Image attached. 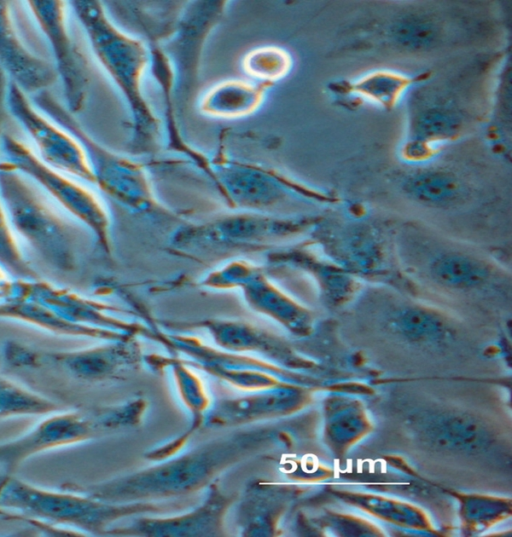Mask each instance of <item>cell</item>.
<instances>
[{"label":"cell","instance_id":"1","mask_svg":"<svg viewBox=\"0 0 512 537\" xmlns=\"http://www.w3.org/2000/svg\"><path fill=\"white\" fill-rule=\"evenodd\" d=\"M289 442L286 426H266L216 439L130 475L95 484L66 482L59 487L109 503L153 502L197 492L242 460Z\"/></svg>","mask_w":512,"mask_h":537},{"label":"cell","instance_id":"2","mask_svg":"<svg viewBox=\"0 0 512 537\" xmlns=\"http://www.w3.org/2000/svg\"><path fill=\"white\" fill-rule=\"evenodd\" d=\"M402 434L418 450L464 466L510 467V426L466 405L430 403L400 414Z\"/></svg>","mask_w":512,"mask_h":537},{"label":"cell","instance_id":"3","mask_svg":"<svg viewBox=\"0 0 512 537\" xmlns=\"http://www.w3.org/2000/svg\"><path fill=\"white\" fill-rule=\"evenodd\" d=\"M0 196L18 240L50 268L73 272L78 264L76 224L5 160L0 161Z\"/></svg>","mask_w":512,"mask_h":537},{"label":"cell","instance_id":"4","mask_svg":"<svg viewBox=\"0 0 512 537\" xmlns=\"http://www.w3.org/2000/svg\"><path fill=\"white\" fill-rule=\"evenodd\" d=\"M170 508L156 502L109 503L72 490L45 489L13 475L0 476V511L94 535H105L108 527L123 517L162 513Z\"/></svg>","mask_w":512,"mask_h":537},{"label":"cell","instance_id":"5","mask_svg":"<svg viewBox=\"0 0 512 537\" xmlns=\"http://www.w3.org/2000/svg\"><path fill=\"white\" fill-rule=\"evenodd\" d=\"M1 353L9 370L52 379L64 385H91L109 381L128 365V353L118 344L49 350L7 340L2 345Z\"/></svg>","mask_w":512,"mask_h":537},{"label":"cell","instance_id":"6","mask_svg":"<svg viewBox=\"0 0 512 537\" xmlns=\"http://www.w3.org/2000/svg\"><path fill=\"white\" fill-rule=\"evenodd\" d=\"M0 145L14 169L33 180L67 213L89 228L101 247L109 248L107 216L96 197L66 174L44 163L26 144L3 133Z\"/></svg>","mask_w":512,"mask_h":537},{"label":"cell","instance_id":"7","mask_svg":"<svg viewBox=\"0 0 512 537\" xmlns=\"http://www.w3.org/2000/svg\"><path fill=\"white\" fill-rule=\"evenodd\" d=\"M410 268L430 285L465 295L504 293V278L491 262L456 245H413Z\"/></svg>","mask_w":512,"mask_h":537},{"label":"cell","instance_id":"8","mask_svg":"<svg viewBox=\"0 0 512 537\" xmlns=\"http://www.w3.org/2000/svg\"><path fill=\"white\" fill-rule=\"evenodd\" d=\"M113 433L105 407L50 414L23 435L0 443V465L13 475L28 459L57 448Z\"/></svg>","mask_w":512,"mask_h":537},{"label":"cell","instance_id":"9","mask_svg":"<svg viewBox=\"0 0 512 537\" xmlns=\"http://www.w3.org/2000/svg\"><path fill=\"white\" fill-rule=\"evenodd\" d=\"M5 102L11 115L36 144L38 157L44 163L66 175L95 182L87 155L78 141L41 114L12 80L7 85Z\"/></svg>","mask_w":512,"mask_h":537},{"label":"cell","instance_id":"10","mask_svg":"<svg viewBox=\"0 0 512 537\" xmlns=\"http://www.w3.org/2000/svg\"><path fill=\"white\" fill-rule=\"evenodd\" d=\"M27 6L52 49L54 66L63 84L66 108L77 113L85 102L88 76L85 60L67 29L66 2L32 0L27 1Z\"/></svg>","mask_w":512,"mask_h":537},{"label":"cell","instance_id":"11","mask_svg":"<svg viewBox=\"0 0 512 537\" xmlns=\"http://www.w3.org/2000/svg\"><path fill=\"white\" fill-rule=\"evenodd\" d=\"M380 325L400 343L432 352L450 349L460 337L459 327L450 317L412 301L392 302L381 313Z\"/></svg>","mask_w":512,"mask_h":537},{"label":"cell","instance_id":"12","mask_svg":"<svg viewBox=\"0 0 512 537\" xmlns=\"http://www.w3.org/2000/svg\"><path fill=\"white\" fill-rule=\"evenodd\" d=\"M235 495L220 491L214 483L206 500L197 508L179 516L139 518L126 527L108 529L105 535L136 536H221L224 519Z\"/></svg>","mask_w":512,"mask_h":537},{"label":"cell","instance_id":"13","mask_svg":"<svg viewBox=\"0 0 512 537\" xmlns=\"http://www.w3.org/2000/svg\"><path fill=\"white\" fill-rule=\"evenodd\" d=\"M313 400L311 390L281 384L262 394L220 401L209 413L208 426H237L256 420L285 417L300 412Z\"/></svg>","mask_w":512,"mask_h":537},{"label":"cell","instance_id":"14","mask_svg":"<svg viewBox=\"0 0 512 537\" xmlns=\"http://www.w3.org/2000/svg\"><path fill=\"white\" fill-rule=\"evenodd\" d=\"M5 298L35 301L72 323L107 330L119 327L118 322L103 313L105 306L40 277L36 279L13 277L6 294L1 299Z\"/></svg>","mask_w":512,"mask_h":537},{"label":"cell","instance_id":"15","mask_svg":"<svg viewBox=\"0 0 512 537\" xmlns=\"http://www.w3.org/2000/svg\"><path fill=\"white\" fill-rule=\"evenodd\" d=\"M0 67L25 93L47 90L58 79L55 66L31 53L13 27L9 2L0 0Z\"/></svg>","mask_w":512,"mask_h":537},{"label":"cell","instance_id":"16","mask_svg":"<svg viewBox=\"0 0 512 537\" xmlns=\"http://www.w3.org/2000/svg\"><path fill=\"white\" fill-rule=\"evenodd\" d=\"M321 419L324 445L338 459L345 457L375 427L365 404L344 394L324 398Z\"/></svg>","mask_w":512,"mask_h":537},{"label":"cell","instance_id":"17","mask_svg":"<svg viewBox=\"0 0 512 537\" xmlns=\"http://www.w3.org/2000/svg\"><path fill=\"white\" fill-rule=\"evenodd\" d=\"M329 492L344 504L387 524L430 535H441V531L436 529L426 511L408 501L351 489L331 488Z\"/></svg>","mask_w":512,"mask_h":537},{"label":"cell","instance_id":"18","mask_svg":"<svg viewBox=\"0 0 512 537\" xmlns=\"http://www.w3.org/2000/svg\"><path fill=\"white\" fill-rule=\"evenodd\" d=\"M295 491L291 486L252 483L245 492L238 512V523L245 536H271L278 532V521Z\"/></svg>","mask_w":512,"mask_h":537},{"label":"cell","instance_id":"19","mask_svg":"<svg viewBox=\"0 0 512 537\" xmlns=\"http://www.w3.org/2000/svg\"><path fill=\"white\" fill-rule=\"evenodd\" d=\"M0 319L30 325L60 336L104 340H118L121 337L112 330L69 322L44 305L22 298L0 299Z\"/></svg>","mask_w":512,"mask_h":537},{"label":"cell","instance_id":"20","mask_svg":"<svg viewBox=\"0 0 512 537\" xmlns=\"http://www.w3.org/2000/svg\"><path fill=\"white\" fill-rule=\"evenodd\" d=\"M446 492L458 504L459 527L464 536L485 533L511 517L512 500L510 497L451 489H447Z\"/></svg>","mask_w":512,"mask_h":537},{"label":"cell","instance_id":"21","mask_svg":"<svg viewBox=\"0 0 512 537\" xmlns=\"http://www.w3.org/2000/svg\"><path fill=\"white\" fill-rule=\"evenodd\" d=\"M58 402L0 374V420L63 411Z\"/></svg>","mask_w":512,"mask_h":537},{"label":"cell","instance_id":"22","mask_svg":"<svg viewBox=\"0 0 512 537\" xmlns=\"http://www.w3.org/2000/svg\"><path fill=\"white\" fill-rule=\"evenodd\" d=\"M6 78L0 73V133L7 90ZM0 134V138H1ZM0 265L13 277L23 279L39 278L16 237L0 196Z\"/></svg>","mask_w":512,"mask_h":537},{"label":"cell","instance_id":"23","mask_svg":"<svg viewBox=\"0 0 512 537\" xmlns=\"http://www.w3.org/2000/svg\"><path fill=\"white\" fill-rule=\"evenodd\" d=\"M405 191L416 200L429 205H443L453 201L460 192L457 179L446 172L430 171L406 181Z\"/></svg>","mask_w":512,"mask_h":537},{"label":"cell","instance_id":"24","mask_svg":"<svg viewBox=\"0 0 512 537\" xmlns=\"http://www.w3.org/2000/svg\"><path fill=\"white\" fill-rule=\"evenodd\" d=\"M320 524L340 536H384L385 532L369 520L345 513L327 512Z\"/></svg>","mask_w":512,"mask_h":537},{"label":"cell","instance_id":"25","mask_svg":"<svg viewBox=\"0 0 512 537\" xmlns=\"http://www.w3.org/2000/svg\"><path fill=\"white\" fill-rule=\"evenodd\" d=\"M394 35L399 43L412 48L429 46L436 38L432 25L420 21H409L397 25Z\"/></svg>","mask_w":512,"mask_h":537},{"label":"cell","instance_id":"26","mask_svg":"<svg viewBox=\"0 0 512 537\" xmlns=\"http://www.w3.org/2000/svg\"><path fill=\"white\" fill-rule=\"evenodd\" d=\"M456 129V121L443 113H427L416 122L415 130L423 138L443 137L452 134Z\"/></svg>","mask_w":512,"mask_h":537}]
</instances>
